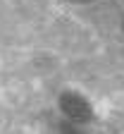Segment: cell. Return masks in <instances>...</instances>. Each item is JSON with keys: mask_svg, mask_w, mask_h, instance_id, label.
Returning a JSON list of instances; mask_svg holds the SVG:
<instances>
[{"mask_svg": "<svg viewBox=\"0 0 124 134\" xmlns=\"http://www.w3.org/2000/svg\"><path fill=\"white\" fill-rule=\"evenodd\" d=\"M60 105L67 113V117H72L74 122H86L88 117H91V105H88L81 96H76V93H64L62 100H60Z\"/></svg>", "mask_w": 124, "mask_h": 134, "instance_id": "1", "label": "cell"}, {"mask_svg": "<svg viewBox=\"0 0 124 134\" xmlns=\"http://www.w3.org/2000/svg\"><path fill=\"white\" fill-rule=\"evenodd\" d=\"M62 134H79V129L72 125H62Z\"/></svg>", "mask_w": 124, "mask_h": 134, "instance_id": "2", "label": "cell"}]
</instances>
